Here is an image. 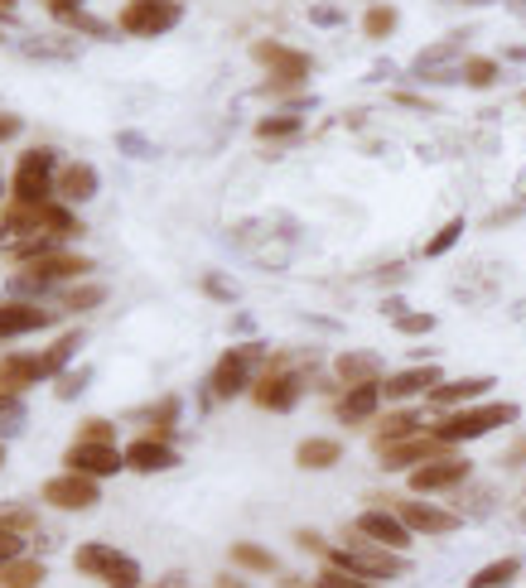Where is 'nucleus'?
<instances>
[{"instance_id":"cd10ccee","label":"nucleus","mask_w":526,"mask_h":588,"mask_svg":"<svg viewBox=\"0 0 526 588\" xmlns=\"http://www.w3.org/2000/svg\"><path fill=\"white\" fill-rule=\"evenodd\" d=\"M228 555H232V565L246 569V574H281V559H275L266 545H256V540H236Z\"/></svg>"},{"instance_id":"3c124183","label":"nucleus","mask_w":526,"mask_h":588,"mask_svg":"<svg viewBox=\"0 0 526 588\" xmlns=\"http://www.w3.org/2000/svg\"><path fill=\"white\" fill-rule=\"evenodd\" d=\"M122 150H126V155H150V145L140 140V136H122Z\"/></svg>"},{"instance_id":"49530a36","label":"nucleus","mask_w":526,"mask_h":588,"mask_svg":"<svg viewBox=\"0 0 526 588\" xmlns=\"http://www.w3.org/2000/svg\"><path fill=\"white\" fill-rule=\"evenodd\" d=\"M295 545H299V550H314V555L328 550V540L319 536V531H295Z\"/></svg>"},{"instance_id":"39448f33","label":"nucleus","mask_w":526,"mask_h":588,"mask_svg":"<svg viewBox=\"0 0 526 588\" xmlns=\"http://www.w3.org/2000/svg\"><path fill=\"white\" fill-rule=\"evenodd\" d=\"M299 396H305V371H295V363H285V353L271 357L266 371L252 381V400L261 410H271V416H291L299 406Z\"/></svg>"},{"instance_id":"f8f14e48","label":"nucleus","mask_w":526,"mask_h":588,"mask_svg":"<svg viewBox=\"0 0 526 588\" xmlns=\"http://www.w3.org/2000/svg\"><path fill=\"white\" fill-rule=\"evenodd\" d=\"M353 526H358L367 540H377L381 550H397V555H406V550H411V540H415V531L406 526V521L391 512V506H367V512L353 521Z\"/></svg>"},{"instance_id":"de8ad7c7","label":"nucleus","mask_w":526,"mask_h":588,"mask_svg":"<svg viewBox=\"0 0 526 588\" xmlns=\"http://www.w3.org/2000/svg\"><path fill=\"white\" fill-rule=\"evenodd\" d=\"M526 463V439H517L507 453H503V468H522Z\"/></svg>"},{"instance_id":"412c9836","label":"nucleus","mask_w":526,"mask_h":588,"mask_svg":"<svg viewBox=\"0 0 526 588\" xmlns=\"http://www.w3.org/2000/svg\"><path fill=\"white\" fill-rule=\"evenodd\" d=\"M488 391H493V377H459V381H440L425 400L435 410H464V406H473V400H483Z\"/></svg>"},{"instance_id":"6e6d98bb","label":"nucleus","mask_w":526,"mask_h":588,"mask_svg":"<svg viewBox=\"0 0 526 588\" xmlns=\"http://www.w3.org/2000/svg\"><path fill=\"white\" fill-rule=\"evenodd\" d=\"M454 6H497V0H454Z\"/></svg>"},{"instance_id":"c85d7f7f","label":"nucleus","mask_w":526,"mask_h":588,"mask_svg":"<svg viewBox=\"0 0 526 588\" xmlns=\"http://www.w3.org/2000/svg\"><path fill=\"white\" fill-rule=\"evenodd\" d=\"M44 559H30V555H20V559H10V565H0V588H39L44 584Z\"/></svg>"},{"instance_id":"4be33fe9","label":"nucleus","mask_w":526,"mask_h":588,"mask_svg":"<svg viewBox=\"0 0 526 588\" xmlns=\"http://www.w3.org/2000/svg\"><path fill=\"white\" fill-rule=\"evenodd\" d=\"M334 377L348 386H367V381H381V357L372 353V347H353V353L334 357Z\"/></svg>"},{"instance_id":"8fccbe9b","label":"nucleus","mask_w":526,"mask_h":588,"mask_svg":"<svg viewBox=\"0 0 526 588\" xmlns=\"http://www.w3.org/2000/svg\"><path fill=\"white\" fill-rule=\"evenodd\" d=\"M381 314H387V318H401V314H411V309H406V300H397V294H391V300H381Z\"/></svg>"},{"instance_id":"4c0bfd02","label":"nucleus","mask_w":526,"mask_h":588,"mask_svg":"<svg viewBox=\"0 0 526 588\" xmlns=\"http://www.w3.org/2000/svg\"><path fill=\"white\" fill-rule=\"evenodd\" d=\"M314 588H381V584H372V579H358V574H348V569L324 565V569H319V579H314Z\"/></svg>"},{"instance_id":"a211bd4d","label":"nucleus","mask_w":526,"mask_h":588,"mask_svg":"<svg viewBox=\"0 0 526 588\" xmlns=\"http://www.w3.org/2000/svg\"><path fill=\"white\" fill-rule=\"evenodd\" d=\"M34 381H49L44 377V357H39V353L0 357V396H20V391H30Z\"/></svg>"},{"instance_id":"13d9d810","label":"nucleus","mask_w":526,"mask_h":588,"mask_svg":"<svg viewBox=\"0 0 526 588\" xmlns=\"http://www.w3.org/2000/svg\"><path fill=\"white\" fill-rule=\"evenodd\" d=\"M0 463H6V444H0Z\"/></svg>"},{"instance_id":"a18cd8bd","label":"nucleus","mask_w":526,"mask_h":588,"mask_svg":"<svg viewBox=\"0 0 526 588\" xmlns=\"http://www.w3.org/2000/svg\"><path fill=\"white\" fill-rule=\"evenodd\" d=\"M24 555V536H15V531H0V565H10V559Z\"/></svg>"},{"instance_id":"423d86ee","label":"nucleus","mask_w":526,"mask_h":588,"mask_svg":"<svg viewBox=\"0 0 526 588\" xmlns=\"http://www.w3.org/2000/svg\"><path fill=\"white\" fill-rule=\"evenodd\" d=\"M54 165H59V155L44 150V145H39V150H24L15 174H10V203H49V198H54V183H59Z\"/></svg>"},{"instance_id":"864d4df0","label":"nucleus","mask_w":526,"mask_h":588,"mask_svg":"<svg viewBox=\"0 0 526 588\" xmlns=\"http://www.w3.org/2000/svg\"><path fill=\"white\" fill-rule=\"evenodd\" d=\"M0 20H15V0H0Z\"/></svg>"},{"instance_id":"4d7b16f0","label":"nucleus","mask_w":526,"mask_h":588,"mask_svg":"<svg viewBox=\"0 0 526 588\" xmlns=\"http://www.w3.org/2000/svg\"><path fill=\"white\" fill-rule=\"evenodd\" d=\"M285 588H314V584H305V579H285Z\"/></svg>"},{"instance_id":"09e8293b","label":"nucleus","mask_w":526,"mask_h":588,"mask_svg":"<svg viewBox=\"0 0 526 588\" xmlns=\"http://www.w3.org/2000/svg\"><path fill=\"white\" fill-rule=\"evenodd\" d=\"M10 136H20V116L0 112V140H10Z\"/></svg>"},{"instance_id":"9d476101","label":"nucleus","mask_w":526,"mask_h":588,"mask_svg":"<svg viewBox=\"0 0 526 588\" xmlns=\"http://www.w3.org/2000/svg\"><path fill=\"white\" fill-rule=\"evenodd\" d=\"M179 0H130L122 10V34H136V39H155V34H169L179 24Z\"/></svg>"},{"instance_id":"20e7f679","label":"nucleus","mask_w":526,"mask_h":588,"mask_svg":"<svg viewBox=\"0 0 526 588\" xmlns=\"http://www.w3.org/2000/svg\"><path fill=\"white\" fill-rule=\"evenodd\" d=\"M252 59L271 73L266 83H261V97H285V92H299V87H305V77L314 73L309 53L285 49V44H275V39H261V44L252 49Z\"/></svg>"},{"instance_id":"6e6552de","label":"nucleus","mask_w":526,"mask_h":588,"mask_svg":"<svg viewBox=\"0 0 526 588\" xmlns=\"http://www.w3.org/2000/svg\"><path fill=\"white\" fill-rule=\"evenodd\" d=\"M473 477V463L464 459V453H440V459H430V463H420L411 468V497H435V492H454V487H464Z\"/></svg>"},{"instance_id":"bb28decb","label":"nucleus","mask_w":526,"mask_h":588,"mask_svg":"<svg viewBox=\"0 0 526 588\" xmlns=\"http://www.w3.org/2000/svg\"><path fill=\"white\" fill-rule=\"evenodd\" d=\"M522 574V555H503L493 565H483L478 574H469V588H512Z\"/></svg>"},{"instance_id":"b1692460","label":"nucleus","mask_w":526,"mask_h":588,"mask_svg":"<svg viewBox=\"0 0 526 588\" xmlns=\"http://www.w3.org/2000/svg\"><path fill=\"white\" fill-rule=\"evenodd\" d=\"M411 434H420V416H415V410H391V416H381L372 424V449L381 453V449L401 444V439H411Z\"/></svg>"},{"instance_id":"72a5a7b5","label":"nucleus","mask_w":526,"mask_h":588,"mask_svg":"<svg viewBox=\"0 0 526 588\" xmlns=\"http://www.w3.org/2000/svg\"><path fill=\"white\" fill-rule=\"evenodd\" d=\"M24 53H30V59H73L77 53V44L73 39H54V34H39V39H24Z\"/></svg>"},{"instance_id":"f257e3e1","label":"nucleus","mask_w":526,"mask_h":588,"mask_svg":"<svg viewBox=\"0 0 526 588\" xmlns=\"http://www.w3.org/2000/svg\"><path fill=\"white\" fill-rule=\"evenodd\" d=\"M324 565L348 569V574H358V579H372V584H391V579H401V574H406V559L397 550H381L377 540H367L358 526L344 531V545H328Z\"/></svg>"},{"instance_id":"f03ea898","label":"nucleus","mask_w":526,"mask_h":588,"mask_svg":"<svg viewBox=\"0 0 526 588\" xmlns=\"http://www.w3.org/2000/svg\"><path fill=\"white\" fill-rule=\"evenodd\" d=\"M512 420H517V406H512V400H478V406L440 416L435 424H430V434L454 449V444H469V439H483V434L503 430V424H512Z\"/></svg>"},{"instance_id":"5fc2aeb1","label":"nucleus","mask_w":526,"mask_h":588,"mask_svg":"<svg viewBox=\"0 0 526 588\" xmlns=\"http://www.w3.org/2000/svg\"><path fill=\"white\" fill-rule=\"evenodd\" d=\"M507 59H512V63H526V44H517V49H507Z\"/></svg>"},{"instance_id":"dca6fc26","label":"nucleus","mask_w":526,"mask_h":588,"mask_svg":"<svg viewBox=\"0 0 526 588\" xmlns=\"http://www.w3.org/2000/svg\"><path fill=\"white\" fill-rule=\"evenodd\" d=\"M440 381H444L440 363H420V367H406V371L381 377V396H387V400H415V396H430Z\"/></svg>"},{"instance_id":"c9c22d12","label":"nucleus","mask_w":526,"mask_h":588,"mask_svg":"<svg viewBox=\"0 0 526 588\" xmlns=\"http://www.w3.org/2000/svg\"><path fill=\"white\" fill-rule=\"evenodd\" d=\"M102 300H107V290H102V285H73V290H63V309H73V314L97 309Z\"/></svg>"},{"instance_id":"a878e982","label":"nucleus","mask_w":526,"mask_h":588,"mask_svg":"<svg viewBox=\"0 0 526 588\" xmlns=\"http://www.w3.org/2000/svg\"><path fill=\"white\" fill-rule=\"evenodd\" d=\"M116 555H122V550H112V545H102V540H87V545H77L73 569L87 574V579H107V569L116 565Z\"/></svg>"},{"instance_id":"0eeeda50","label":"nucleus","mask_w":526,"mask_h":588,"mask_svg":"<svg viewBox=\"0 0 526 588\" xmlns=\"http://www.w3.org/2000/svg\"><path fill=\"white\" fill-rule=\"evenodd\" d=\"M266 357V347L261 343H242V347H228V353L218 357V367H213V377H208V391H213L218 400H236L252 386L256 377V363Z\"/></svg>"},{"instance_id":"7ed1b4c3","label":"nucleus","mask_w":526,"mask_h":588,"mask_svg":"<svg viewBox=\"0 0 526 588\" xmlns=\"http://www.w3.org/2000/svg\"><path fill=\"white\" fill-rule=\"evenodd\" d=\"M0 227H6L15 242H24V237H49V242L77 237V218L59 203H10L0 212Z\"/></svg>"},{"instance_id":"58836bf2","label":"nucleus","mask_w":526,"mask_h":588,"mask_svg":"<svg viewBox=\"0 0 526 588\" xmlns=\"http://www.w3.org/2000/svg\"><path fill=\"white\" fill-rule=\"evenodd\" d=\"M459 77H464L469 87H493L497 83V63L493 59H469L464 69H459Z\"/></svg>"},{"instance_id":"2eb2a0df","label":"nucleus","mask_w":526,"mask_h":588,"mask_svg":"<svg viewBox=\"0 0 526 588\" xmlns=\"http://www.w3.org/2000/svg\"><path fill=\"white\" fill-rule=\"evenodd\" d=\"M102 497L97 477H83V473H63V477H49L44 483V502L59 506V512H83Z\"/></svg>"},{"instance_id":"ea45409f","label":"nucleus","mask_w":526,"mask_h":588,"mask_svg":"<svg viewBox=\"0 0 526 588\" xmlns=\"http://www.w3.org/2000/svg\"><path fill=\"white\" fill-rule=\"evenodd\" d=\"M0 531L24 536V531H34V512H30V506H0Z\"/></svg>"},{"instance_id":"9b49d317","label":"nucleus","mask_w":526,"mask_h":588,"mask_svg":"<svg viewBox=\"0 0 526 588\" xmlns=\"http://www.w3.org/2000/svg\"><path fill=\"white\" fill-rule=\"evenodd\" d=\"M391 512H397L406 526L415 531V536H454L459 526H464V516L459 512H444V506L425 502V497H406V502H391Z\"/></svg>"},{"instance_id":"bf43d9fd","label":"nucleus","mask_w":526,"mask_h":588,"mask_svg":"<svg viewBox=\"0 0 526 588\" xmlns=\"http://www.w3.org/2000/svg\"><path fill=\"white\" fill-rule=\"evenodd\" d=\"M522 102H526V97H522Z\"/></svg>"},{"instance_id":"79ce46f5","label":"nucleus","mask_w":526,"mask_h":588,"mask_svg":"<svg viewBox=\"0 0 526 588\" xmlns=\"http://www.w3.org/2000/svg\"><path fill=\"white\" fill-rule=\"evenodd\" d=\"M203 294H208V300H218V304H236V285H232V280L228 275H203Z\"/></svg>"},{"instance_id":"603ef678","label":"nucleus","mask_w":526,"mask_h":588,"mask_svg":"<svg viewBox=\"0 0 526 588\" xmlns=\"http://www.w3.org/2000/svg\"><path fill=\"white\" fill-rule=\"evenodd\" d=\"M218 588H252V584H242V579H236V574H222V579H218Z\"/></svg>"},{"instance_id":"ddd939ff","label":"nucleus","mask_w":526,"mask_h":588,"mask_svg":"<svg viewBox=\"0 0 526 588\" xmlns=\"http://www.w3.org/2000/svg\"><path fill=\"white\" fill-rule=\"evenodd\" d=\"M440 453H450V444H440L430 430H420L411 439H401V444H391V449H381L377 453V463L387 468V473H411V468L420 463H430V459H440Z\"/></svg>"},{"instance_id":"f3484780","label":"nucleus","mask_w":526,"mask_h":588,"mask_svg":"<svg viewBox=\"0 0 526 588\" xmlns=\"http://www.w3.org/2000/svg\"><path fill=\"white\" fill-rule=\"evenodd\" d=\"M179 453L169 439H155V434H140L126 444V468L130 473H165V468H175Z\"/></svg>"},{"instance_id":"37998d69","label":"nucleus","mask_w":526,"mask_h":588,"mask_svg":"<svg viewBox=\"0 0 526 588\" xmlns=\"http://www.w3.org/2000/svg\"><path fill=\"white\" fill-rule=\"evenodd\" d=\"M87 386H92V371H87V367H83V371H63L59 386H54V396H59V400H73L77 391H87Z\"/></svg>"},{"instance_id":"5701e85b","label":"nucleus","mask_w":526,"mask_h":588,"mask_svg":"<svg viewBox=\"0 0 526 588\" xmlns=\"http://www.w3.org/2000/svg\"><path fill=\"white\" fill-rule=\"evenodd\" d=\"M54 193H59L69 208H73V203H87V198L97 193V169H92V165H63Z\"/></svg>"},{"instance_id":"e433bc0d","label":"nucleus","mask_w":526,"mask_h":588,"mask_svg":"<svg viewBox=\"0 0 526 588\" xmlns=\"http://www.w3.org/2000/svg\"><path fill=\"white\" fill-rule=\"evenodd\" d=\"M391 30H397V10H391V6H372L362 15V34L367 39H387Z\"/></svg>"},{"instance_id":"c756f323","label":"nucleus","mask_w":526,"mask_h":588,"mask_svg":"<svg viewBox=\"0 0 526 588\" xmlns=\"http://www.w3.org/2000/svg\"><path fill=\"white\" fill-rule=\"evenodd\" d=\"M77 347H83V328L63 333V338H59L54 347H44V353H39V357H44V377H49V381H59V377H63V367H69V357L77 353Z\"/></svg>"},{"instance_id":"aec40b11","label":"nucleus","mask_w":526,"mask_h":588,"mask_svg":"<svg viewBox=\"0 0 526 588\" xmlns=\"http://www.w3.org/2000/svg\"><path fill=\"white\" fill-rule=\"evenodd\" d=\"M44 324H54V314H49L44 304H30V300L0 304V343L24 338V333H34V328H44Z\"/></svg>"},{"instance_id":"f704fd0d","label":"nucleus","mask_w":526,"mask_h":588,"mask_svg":"<svg viewBox=\"0 0 526 588\" xmlns=\"http://www.w3.org/2000/svg\"><path fill=\"white\" fill-rule=\"evenodd\" d=\"M107 588H146V579H140V565L130 555H116V565L107 569V579H102Z\"/></svg>"},{"instance_id":"1a4fd4ad","label":"nucleus","mask_w":526,"mask_h":588,"mask_svg":"<svg viewBox=\"0 0 526 588\" xmlns=\"http://www.w3.org/2000/svg\"><path fill=\"white\" fill-rule=\"evenodd\" d=\"M87 271H92L87 256H77V251H54V256H44V261H34L20 271V294H39L49 285H63V280H83Z\"/></svg>"},{"instance_id":"393cba45","label":"nucleus","mask_w":526,"mask_h":588,"mask_svg":"<svg viewBox=\"0 0 526 588\" xmlns=\"http://www.w3.org/2000/svg\"><path fill=\"white\" fill-rule=\"evenodd\" d=\"M338 459H344V444H338V439H299V449H295V463L305 468V473L334 468Z\"/></svg>"},{"instance_id":"4468645a","label":"nucleus","mask_w":526,"mask_h":588,"mask_svg":"<svg viewBox=\"0 0 526 588\" xmlns=\"http://www.w3.org/2000/svg\"><path fill=\"white\" fill-rule=\"evenodd\" d=\"M63 468L83 473V477H112L126 468V453L116 444H83V439H77V444H69V453H63Z\"/></svg>"},{"instance_id":"473e14b6","label":"nucleus","mask_w":526,"mask_h":588,"mask_svg":"<svg viewBox=\"0 0 526 588\" xmlns=\"http://www.w3.org/2000/svg\"><path fill=\"white\" fill-rule=\"evenodd\" d=\"M54 15L69 24V30H83V34H97V39H112V24H102V20H92L83 6H59Z\"/></svg>"},{"instance_id":"a19ab883","label":"nucleus","mask_w":526,"mask_h":588,"mask_svg":"<svg viewBox=\"0 0 526 588\" xmlns=\"http://www.w3.org/2000/svg\"><path fill=\"white\" fill-rule=\"evenodd\" d=\"M77 439H83V444H112L116 424L112 420H83V424H77Z\"/></svg>"},{"instance_id":"7c9ffc66","label":"nucleus","mask_w":526,"mask_h":588,"mask_svg":"<svg viewBox=\"0 0 526 588\" xmlns=\"http://www.w3.org/2000/svg\"><path fill=\"white\" fill-rule=\"evenodd\" d=\"M305 122H299L295 112H275V116H261L256 122V140H295Z\"/></svg>"},{"instance_id":"c03bdc74","label":"nucleus","mask_w":526,"mask_h":588,"mask_svg":"<svg viewBox=\"0 0 526 588\" xmlns=\"http://www.w3.org/2000/svg\"><path fill=\"white\" fill-rule=\"evenodd\" d=\"M397 328L406 333V338H425V333H435V314H401Z\"/></svg>"},{"instance_id":"2f4dec72","label":"nucleus","mask_w":526,"mask_h":588,"mask_svg":"<svg viewBox=\"0 0 526 588\" xmlns=\"http://www.w3.org/2000/svg\"><path fill=\"white\" fill-rule=\"evenodd\" d=\"M464 227H469L464 218H450V222H444V227H440V232H435V237H430V242H425V246H420V256H430V261H440V256H450V251L459 246V237H464Z\"/></svg>"},{"instance_id":"6ab92c4d","label":"nucleus","mask_w":526,"mask_h":588,"mask_svg":"<svg viewBox=\"0 0 526 588\" xmlns=\"http://www.w3.org/2000/svg\"><path fill=\"white\" fill-rule=\"evenodd\" d=\"M381 381H367V386H348L344 396H338V406H334V416L338 424H367V420H377V410H381Z\"/></svg>"}]
</instances>
